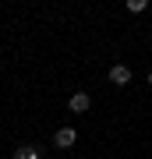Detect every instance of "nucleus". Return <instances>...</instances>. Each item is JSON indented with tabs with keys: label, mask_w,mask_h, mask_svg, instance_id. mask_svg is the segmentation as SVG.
Returning a JSON list of instances; mask_svg holds the SVG:
<instances>
[{
	"label": "nucleus",
	"mask_w": 152,
	"mask_h": 159,
	"mask_svg": "<svg viewBox=\"0 0 152 159\" xmlns=\"http://www.w3.org/2000/svg\"><path fill=\"white\" fill-rule=\"evenodd\" d=\"M74 142H78V131H74V127H60L53 134V145L57 148H74Z\"/></svg>",
	"instance_id": "f257e3e1"
},
{
	"label": "nucleus",
	"mask_w": 152,
	"mask_h": 159,
	"mask_svg": "<svg viewBox=\"0 0 152 159\" xmlns=\"http://www.w3.org/2000/svg\"><path fill=\"white\" fill-rule=\"evenodd\" d=\"M67 106H71V113H89V106H92V99H89V92H74Z\"/></svg>",
	"instance_id": "f03ea898"
},
{
	"label": "nucleus",
	"mask_w": 152,
	"mask_h": 159,
	"mask_svg": "<svg viewBox=\"0 0 152 159\" xmlns=\"http://www.w3.org/2000/svg\"><path fill=\"white\" fill-rule=\"evenodd\" d=\"M110 81H113V85H131V67L113 64V67H110Z\"/></svg>",
	"instance_id": "7ed1b4c3"
},
{
	"label": "nucleus",
	"mask_w": 152,
	"mask_h": 159,
	"mask_svg": "<svg viewBox=\"0 0 152 159\" xmlns=\"http://www.w3.org/2000/svg\"><path fill=\"white\" fill-rule=\"evenodd\" d=\"M11 159H43V152H39L35 145H18Z\"/></svg>",
	"instance_id": "20e7f679"
},
{
	"label": "nucleus",
	"mask_w": 152,
	"mask_h": 159,
	"mask_svg": "<svg viewBox=\"0 0 152 159\" xmlns=\"http://www.w3.org/2000/svg\"><path fill=\"white\" fill-rule=\"evenodd\" d=\"M145 7H149L145 0H127V11H131V14H141V11H145Z\"/></svg>",
	"instance_id": "39448f33"
},
{
	"label": "nucleus",
	"mask_w": 152,
	"mask_h": 159,
	"mask_svg": "<svg viewBox=\"0 0 152 159\" xmlns=\"http://www.w3.org/2000/svg\"><path fill=\"white\" fill-rule=\"evenodd\" d=\"M149 85H152V67H149Z\"/></svg>",
	"instance_id": "423d86ee"
}]
</instances>
